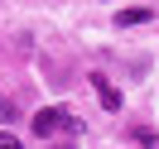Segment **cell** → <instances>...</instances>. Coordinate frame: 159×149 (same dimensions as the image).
I'll return each instance as SVG.
<instances>
[{
  "label": "cell",
  "instance_id": "obj_1",
  "mask_svg": "<svg viewBox=\"0 0 159 149\" xmlns=\"http://www.w3.org/2000/svg\"><path fill=\"white\" fill-rule=\"evenodd\" d=\"M92 87H97V96H101V106L111 111V116H120V111H125V96H120L116 87H111L106 82V72H92Z\"/></svg>",
  "mask_w": 159,
  "mask_h": 149
},
{
  "label": "cell",
  "instance_id": "obj_3",
  "mask_svg": "<svg viewBox=\"0 0 159 149\" xmlns=\"http://www.w3.org/2000/svg\"><path fill=\"white\" fill-rule=\"evenodd\" d=\"M149 20H154L149 5H125V10L116 15V29H135V24H149Z\"/></svg>",
  "mask_w": 159,
  "mask_h": 149
},
{
  "label": "cell",
  "instance_id": "obj_6",
  "mask_svg": "<svg viewBox=\"0 0 159 149\" xmlns=\"http://www.w3.org/2000/svg\"><path fill=\"white\" fill-rule=\"evenodd\" d=\"M0 149H24V144H20L15 135H5V130H0Z\"/></svg>",
  "mask_w": 159,
  "mask_h": 149
},
{
  "label": "cell",
  "instance_id": "obj_2",
  "mask_svg": "<svg viewBox=\"0 0 159 149\" xmlns=\"http://www.w3.org/2000/svg\"><path fill=\"white\" fill-rule=\"evenodd\" d=\"M63 120H68V111H63V106H48V111H39V116H34V135H39V139H48L53 130H63Z\"/></svg>",
  "mask_w": 159,
  "mask_h": 149
},
{
  "label": "cell",
  "instance_id": "obj_5",
  "mask_svg": "<svg viewBox=\"0 0 159 149\" xmlns=\"http://www.w3.org/2000/svg\"><path fill=\"white\" fill-rule=\"evenodd\" d=\"M0 120H5V125H15V120H20V106H15L10 96H0Z\"/></svg>",
  "mask_w": 159,
  "mask_h": 149
},
{
  "label": "cell",
  "instance_id": "obj_4",
  "mask_svg": "<svg viewBox=\"0 0 159 149\" xmlns=\"http://www.w3.org/2000/svg\"><path fill=\"white\" fill-rule=\"evenodd\" d=\"M130 139H135L140 149H159V130H149V125H135V130H130Z\"/></svg>",
  "mask_w": 159,
  "mask_h": 149
}]
</instances>
